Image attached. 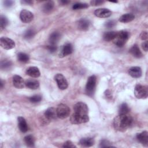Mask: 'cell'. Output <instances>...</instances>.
Returning <instances> with one entry per match:
<instances>
[{"label":"cell","instance_id":"6da1fadb","mask_svg":"<svg viewBox=\"0 0 148 148\" xmlns=\"http://www.w3.org/2000/svg\"><path fill=\"white\" fill-rule=\"evenodd\" d=\"M133 119L128 114H119L113 120V126L119 131H124L132 124Z\"/></svg>","mask_w":148,"mask_h":148},{"label":"cell","instance_id":"7a4b0ae2","mask_svg":"<svg viewBox=\"0 0 148 148\" xmlns=\"http://www.w3.org/2000/svg\"><path fill=\"white\" fill-rule=\"evenodd\" d=\"M129 38V33L126 31H120L117 32L116 36L113 40L114 43L118 47L123 46Z\"/></svg>","mask_w":148,"mask_h":148},{"label":"cell","instance_id":"3957f363","mask_svg":"<svg viewBox=\"0 0 148 148\" xmlns=\"http://www.w3.org/2000/svg\"><path fill=\"white\" fill-rule=\"evenodd\" d=\"M97 78L95 75L90 76L87 81L86 85V93L89 96H92L94 92L96 86Z\"/></svg>","mask_w":148,"mask_h":148},{"label":"cell","instance_id":"277c9868","mask_svg":"<svg viewBox=\"0 0 148 148\" xmlns=\"http://www.w3.org/2000/svg\"><path fill=\"white\" fill-rule=\"evenodd\" d=\"M135 96L138 99H145L148 96V90L146 86L140 84L136 85L134 90Z\"/></svg>","mask_w":148,"mask_h":148},{"label":"cell","instance_id":"5b68a950","mask_svg":"<svg viewBox=\"0 0 148 148\" xmlns=\"http://www.w3.org/2000/svg\"><path fill=\"white\" fill-rule=\"evenodd\" d=\"M56 111L57 117L61 119L67 118L71 113L70 108L66 105L63 103H61L58 105L56 109Z\"/></svg>","mask_w":148,"mask_h":148},{"label":"cell","instance_id":"8992f818","mask_svg":"<svg viewBox=\"0 0 148 148\" xmlns=\"http://www.w3.org/2000/svg\"><path fill=\"white\" fill-rule=\"evenodd\" d=\"M70 121L72 124H79L87 123L89 121V117L88 114L87 115H81L73 113L71 117Z\"/></svg>","mask_w":148,"mask_h":148},{"label":"cell","instance_id":"52a82bcc","mask_svg":"<svg viewBox=\"0 0 148 148\" xmlns=\"http://www.w3.org/2000/svg\"><path fill=\"white\" fill-rule=\"evenodd\" d=\"M74 113H76L81 115L88 114V109L87 105L82 102H77L73 107Z\"/></svg>","mask_w":148,"mask_h":148},{"label":"cell","instance_id":"ba28073f","mask_svg":"<svg viewBox=\"0 0 148 148\" xmlns=\"http://www.w3.org/2000/svg\"><path fill=\"white\" fill-rule=\"evenodd\" d=\"M54 80L57 83L58 88L61 90H65L68 86V82L65 77L61 73H57L54 76Z\"/></svg>","mask_w":148,"mask_h":148},{"label":"cell","instance_id":"9c48e42d","mask_svg":"<svg viewBox=\"0 0 148 148\" xmlns=\"http://www.w3.org/2000/svg\"><path fill=\"white\" fill-rule=\"evenodd\" d=\"M1 46L5 50H10L14 47L15 43L14 42L7 37H2L0 39Z\"/></svg>","mask_w":148,"mask_h":148},{"label":"cell","instance_id":"30bf717a","mask_svg":"<svg viewBox=\"0 0 148 148\" xmlns=\"http://www.w3.org/2000/svg\"><path fill=\"white\" fill-rule=\"evenodd\" d=\"M20 20L24 23H28L31 22L34 18V14L30 11L23 9L20 13Z\"/></svg>","mask_w":148,"mask_h":148},{"label":"cell","instance_id":"8fae6325","mask_svg":"<svg viewBox=\"0 0 148 148\" xmlns=\"http://www.w3.org/2000/svg\"><path fill=\"white\" fill-rule=\"evenodd\" d=\"M94 14L100 18H108L112 14V12L108 9L99 8L94 11Z\"/></svg>","mask_w":148,"mask_h":148},{"label":"cell","instance_id":"7c38bea8","mask_svg":"<svg viewBox=\"0 0 148 148\" xmlns=\"http://www.w3.org/2000/svg\"><path fill=\"white\" fill-rule=\"evenodd\" d=\"M44 116H45V118L47 120H49V121L56 119L57 117L56 109L54 108H53V107L48 108L45 112Z\"/></svg>","mask_w":148,"mask_h":148},{"label":"cell","instance_id":"4fadbf2b","mask_svg":"<svg viewBox=\"0 0 148 148\" xmlns=\"http://www.w3.org/2000/svg\"><path fill=\"white\" fill-rule=\"evenodd\" d=\"M137 140L145 146H148V132L143 131L136 135Z\"/></svg>","mask_w":148,"mask_h":148},{"label":"cell","instance_id":"5bb4252c","mask_svg":"<svg viewBox=\"0 0 148 148\" xmlns=\"http://www.w3.org/2000/svg\"><path fill=\"white\" fill-rule=\"evenodd\" d=\"M13 84L17 88H22L24 87L25 82L23 79L19 75H15L13 76Z\"/></svg>","mask_w":148,"mask_h":148},{"label":"cell","instance_id":"9a60e30c","mask_svg":"<svg viewBox=\"0 0 148 148\" xmlns=\"http://www.w3.org/2000/svg\"><path fill=\"white\" fill-rule=\"evenodd\" d=\"M73 51V46L71 43H66L62 47V50L60 54V57H64L65 56L71 54Z\"/></svg>","mask_w":148,"mask_h":148},{"label":"cell","instance_id":"2e32d148","mask_svg":"<svg viewBox=\"0 0 148 148\" xmlns=\"http://www.w3.org/2000/svg\"><path fill=\"white\" fill-rule=\"evenodd\" d=\"M128 73L134 78H139L142 76V69L139 66H132L129 69Z\"/></svg>","mask_w":148,"mask_h":148},{"label":"cell","instance_id":"e0dca14e","mask_svg":"<svg viewBox=\"0 0 148 148\" xmlns=\"http://www.w3.org/2000/svg\"><path fill=\"white\" fill-rule=\"evenodd\" d=\"M25 73L27 75L34 78L38 77L40 75L39 69L36 66L29 67L27 69Z\"/></svg>","mask_w":148,"mask_h":148},{"label":"cell","instance_id":"ac0fdd59","mask_svg":"<svg viewBox=\"0 0 148 148\" xmlns=\"http://www.w3.org/2000/svg\"><path fill=\"white\" fill-rule=\"evenodd\" d=\"M18 121V127L19 130L22 132H26L28 131V125L25 120V119L22 116H19L17 118Z\"/></svg>","mask_w":148,"mask_h":148},{"label":"cell","instance_id":"d6986e66","mask_svg":"<svg viewBox=\"0 0 148 148\" xmlns=\"http://www.w3.org/2000/svg\"><path fill=\"white\" fill-rule=\"evenodd\" d=\"M77 28L81 31H86L88 29L90 26V22L86 18L80 19L77 23Z\"/></svg>","mask_w":148,"mask_h":148},{"label":"cell","instance_id":"ffe728a7","mask_svg":"<svg viewBox=\"0 0 148 148\" xmlns=\"http://www.w3.org/2000/svg\"><path fill=\"white\" fill-rule=\"evenodd\" d=\"M25 86L30 89H37L39 87V83L35 79H27L25 82Z\"/></svg>","mask_w":148,"mask_h":148},{"label":"cell","instance_id":"44dd1931","mask_svg":"<svg viewBox=\"0 0 148 148\" xmlns=\"http://www.w3.org/2000/svg\"><path fill=\"white\" fill-rule=\"evenodd\" d=\"M130 53L134 57H136L138 58L142 57L143 56L141 51L140 50V49L137 45H134L131 47V49H130Z\"/></svg>","mask_w":148,"mask_h":148},{"label":"cell","instance_id":"7402d4cb","mask_svg":"<svg viewBox=\"0 0 148 148\" xmlns=\"http://www.w3.org/2000/svg\"><path fill=\"white\" fill-rule=\"evenodd\" d=\"M79 143L83 147H90L94 144V140L91 138H83L80 140Z\"/></svg>","mask_w":148,"mask_h":148},{"label":"cell","instance_id":"603a6c76","mask_svg":"<svg viewBox=\"0 0 148 148\" xmlns=\"http://www.w3.org/2000/svg\"><path fill=\"white\" fill-rule=\"evenodd\" d=\"M135 18V16L132 13H125L120 16L119 18V21L121 23H129L132 21Z\"/></svg>","mask_w":148,"mask_h":148},{"label":"cell","instance_id":"cb8c5ba5","mask_svg":"<svg viewBox=\"0 0 148 148\" xmlns=\"http://www.w3.org/2000/svg\"><path fill=\"white\" fill-rule=\"evenodd\" d=\"M61 37L60 34L58 32H53L51 33L49 36V42L51 45H55L58 42Z\"/></svg>","mask_w":148,"mask_h":148},{"label":"cell","instance_id":"d4e9b609","mask_svg":"<svg viewBox=\"0 0 148 148\" xmlns=\"http://www.w3.org/2000/svg\"><path fill=\"white\" fill-rule=\"evenodd\" d=\"M117 34V32L116 31H108L104 33L103 38L105 41L109 42L111 40H113L115 38Z\"/></svg>","mask_w":148,"mask_h":148},{"label":"cell","instance_id":"484cf974","mask_svg":"<svg viewBox=\"0 0 148 148\" xmlns=\"http://www.w3.org/2000/svg\"><path fill=\"white\" fill-rule=\"evenodd\" d=\"M24 142L25 145L28 147H32L35 145V138L31 135H27L24 137Z\"/></svg>","mask_w":148,"mask_h":148},{"label":"cell","instance_id":"4316f807","mask_svg":"<svg viewBox=\"0 0 148 148\" xmlns=\"http://www.w3.org/2000/svg\"><path fill=\"white\" fill-rule=\"evenodd\" d=\"M54 6V3L53 1H47L43 6V11L46 13H50L53 9Z\"/></svg>","mask_w":148,"mask_h":148},{"label":"cell","instance_id":"83f0119b","mask_svg":"<svg viewBox=\"0 0 148 148\" xmlns=\"http://www.w3.org/2000/svg\"><path fill=\"white\" fill-rule=\"evenodd\" d=\"M12 65V62L9 60H3L1 62V68L3 70H6L10 68Z\"/></svg>","mask_w":148,"mask_h":148},{"label":"cell","instance_id":"f1b7e54d","mask_svg":"<svg viewBox=\"0 0 148 148\" xmlns=\"http://www.w3.org/2000/svg\"><path fill=\"white\" fill-rule=\"evenodd\" d=\"M17 59L21 62H27L29 61V56L24 53H19L17 54Z\"/></svg>","mask_w":148,"mask_h":148},{"label":"cell","instance_id":"f546056e","mask_svg":"<svg viewBox=\"0 0 148 148\" xmlns=\"http://www.w3.org/2000/svg\"><path fill=\"white\" fill-rule=\"evenodd\" d=\"M130 111L128 106L125 103H123L119 107V114H128Z\"/></svg>","mask_w":148,"mask_h":148},{"label":"cell","instance_id":"4dcf8cb0","mask_svg":"<svg viewBox=\"0 0 148 148\" xmlns=\"http://www.w3.org/2000/svg\"><path fill=\"white\" fill-rule=\"evenodd\" d=\"M88 7V5L87 3H81L78 2L76 3L73 5L72 9L73 10H78V9H86Z\"/></svg>","mask_w":148,"mask_h":148},{"label":"cell","instance_id":"1f68e13d","mask_svg":"<svg viewBox=\"0 0 148 148\" xmlns=\"http://www.w3.org/2000/svg\"><path fill=\"white\" fill-rule=\"evenodd\" d=\"M35 34V32L32 29H27L24 34V38L26 39H30L32 38Z\"/></svg>","mask_w":148,"mask_h":148},{"label":"cell","instance_id":"d6a6232c","mask_svg":"<svg viewBox=\"0 0 148 148\" xmlns=\"http://www.w3.org/2000/svg\"><path fill=\"white\" fill-rule=\"evenodd\" d=\"M8 24V20L6 17L3 16H1L0 17V28L1 31L4 29Z\"/></svg>","mask_w":148,"mask_h":148},{"label":"cell","instance_id":"836d02e7","mask_svg":"<svg viewBox=\"0 0 148 148\" xmlns=\"http://www.w3.org/2000/svg\"><path fill=\"white\" fill-rule=\"evenodd\" d=\"M29 99L30 102H31L32 103H36V102H39L41 101L42 97L39 95H33V96L29 97Z\"/></svg>","mask_w":148,"mask_h":148},{"label":"cell","instance_id":"e575fe53","mask_svg":"<svg viewBox=\"0 0 148 148\" xmlns=\"http://www.w3.org/2000/svg\"><path fill=\"white\" fill-rule=\"evenodd\" d=\"M112 146L110 143L109 141L108 140L103 139L99 143V147H111Z\"/></svg>","mask_w":148,"mask_h":148},{"label":"cell","instance_id":"d590c367","mask_svg":"<svg viewBox=\"0 0 148 148\" xmlns=\"http://www.w3.org/2000/svg\"><path fill=\"white\" fill-rule=\"evenodd\" d=\"M116 25V22L114 20H109L105 23V26L108 28H112Z\"/></svg>","mask_w":148,"mask_h":148},{"label":"cell","instance_id":"8d00e7d4","mask_svg":"<svg viewBox=\"0 0 148 148\" xmlns=\"http://www.w3.org/2000/svg\"><path fill=\"white\" fill-rule=\"evenodd\" d=\"M62 147H76V146L71 140H67L63 144Z\"/></svg>","mask_w":148,"mask_h":148},{"label":"cell","instance_id":"74e56055","mask_svg":"<svg viewBox=\"0 0 148 148\" xmlns=\"http://www.w3.org/2000/svg\"><path fill=\"white\" fill-rule=\"evenodd\" d=\"M46 47H47V50H48L50 53H54V52H55V51L57 50V49L56 45H51V44H50V45L47 46Z\"/></svg>","mask_w":148,"mask_h":148},{"label":"cell","instance_id":"f35d334b","mask_svg":"<svg viewBox=\"0 0 148 148\" xmlns=\"http://www.w3.org/2000/svg\"><path fill=\"white\" fill-rule=\"evenodd\" d=\"M90 3L93 6H97V5H100L103 3L104 1H99V0H93V1H91L90 2Z\"/></svg>","mask_w":148,"mask_h":148},{"label":"cell","instance_id":"ab89813d","mask_svg":"<svg viewBox=\"0 0 148 148\" xmlns=\"http://www.w3.org/2000/svg\"><path fill=\"white\" fill-rule=\"evenodd\" d=\"M13 3L14 2L13 1H5L3 2V3H4V6L5 7H7V8H9L10 6H12L13 5Z\"/></svg>","mask_w":148,"mask_h":148},{"label":"cell","instance_id":"60d3db41","mask_svg":"<svg viewBox=\"0 0 148 148\" xmlns=\"http://www.w3.org/2000/svg\"><path fill=\"white\" fill-rule=\"evenodd\" d=\"M148 35H147V32L146 31L142 32L140 35V38L142 40H146L147 39Z\"/></svg>","mask_w":148,"mask_h":148},{"label":"cell","instance_id":"b9f144b4","mask_svg":"<svg viewBox=\"0 0 148 148\" xmlns=\"http://www.w3.org/2000/svg\"><path fill=\"white\" fill-rule=\"evenodd\" d=\"M142 49H143L145 51H147V50H148V43H147V41L143 42L142 43Z\"/></svg>","mask_w":148,"mask_h":148},{"label":"cell","instance_id":"7bdbcfd3","mask_svg":"<svg viewBox=\"0 0 148 148\" xmlns=\"http://www.w3.org/2000/svg\"><path fill=\"white\" fill-rule=\"evenodd\" d=\"M21 2L23 3H26V4H28V5H31V4L33 3V1H21Z\"/></svg>","mask_w":148,"mask_h":148},{"label":"cell","instance_id":"ee69618b","mask_svg":"<svg viewBox=\"0 0 148 148\" xmlns=\"http://www.w3.org/2000/svg\"><path fill=\"white\" fill-rule=\"evenodd\" d=\"M69 1H61V3H62V4H65V5H66V4H67L68 3H69Z\"/></svg>","mask_w":148,"mask_h":148},{"label":"cell","instance_id":"f6af8a7d","mask_svg":"<svg viewBox=\"0 0 148 148\" xmlns=\"http://www.w3.org/2000/svg\"><path fill=\"white\" fill-rule=\"evenodd\" d=\"M0 84H1V88H3V81L2 80H1V83H0Z\"/></svg>","mask_w":148,"mask_h":148}]
</instances>
